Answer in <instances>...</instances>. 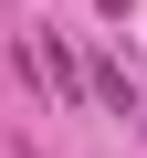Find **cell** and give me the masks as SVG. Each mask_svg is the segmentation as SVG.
<instances>
[{"label": "cell", "instance_id": "obj_1", "mask_svg": "<svg viewBox=\"0 0 147 158\" xmlns=\"http://www.w3.org/2000/svg\"><path fill=\"white\" fill-rule=\"evenodd\" d=\"M84 85H95V95H105L116 116H137V85H126V63H95V74H84Z\"/></svg>", "mask_w": 147, "mask_h": 158}, {"label": "cell", "instance_id": "obj_2", "mask_svg": "<svg viewBox=\"0 0 147 158\" xmlns=\"http://www.w3.org/2000/svg\"><path fill=\"white\" fill-rule=\"evenodd\" d=\"M95 11H105V21H126V11H137V0H95Z\"/></svg>", "mask_w": 147, "mask_h": 158}, {"label": "cell", "instance_id": "obj_3", "mask_svg": "<svg viewBox=\"0 0 147 158\" xmlns=\"http://www.w3.org/2000/svg\"><path fill=\"white\" fill-rule=\"evenodd\" d=\"M137 148H147V116H137Z\"/></svg>", "mask_w": 147, "mask_h": 158}]
</instances>
